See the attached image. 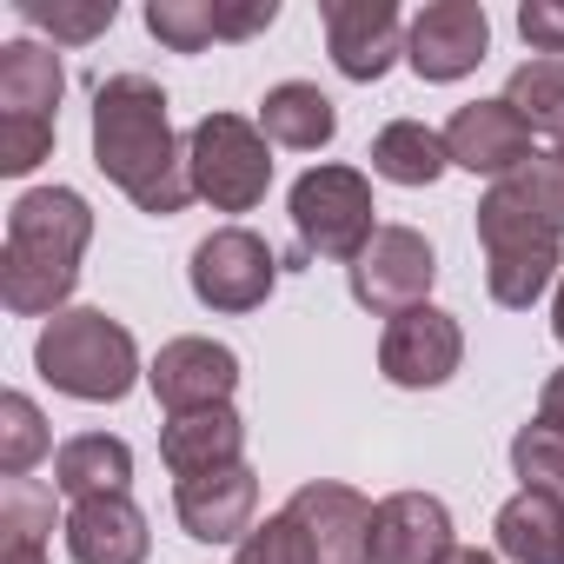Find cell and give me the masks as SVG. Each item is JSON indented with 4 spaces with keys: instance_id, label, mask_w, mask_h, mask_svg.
Listing matches in <instances>:
<instances>
[{
    "instance_id": "cell-29",
    "label": "cell",
    "mask_w": 564,
    "mask_h": 564,
    "mask_svg": "<svg viewBox=\"0 0 564 564\" xmlns=\"http://www.w3.org/2000/svg\"><path fill=\"white\" fill-rule=\"evenodd\" d=\"M511 471L524 491H564V432L531 419L511 432Z\"/></svg>"
},
{
    "instance_id": "cell-25",
    "label": "cell",
    "mask_w": 564,
    "mask_h": 564,
    "mask_svg": "<svg viewBox=\"0 0 564 564\" xmlns=\"http://www.w3.org/2000/svg\"><path fill=\"white\" fill-rule=\"evenodd\" d=\"M47 445H54V432H47V419L28 392L0 399V478H28L47 458Z\"/></svg>"
},
{
    "instance_id": "cell-13",
    "label": "cell",
    "mask_w": 564,
    "mask_h": 564,
    "mask_svg": "<svg viewBox=\"0 0 564 564\" xmlns=\"http://www.w3.org/2000/svg\"><path fill=\"white\" fill-rule=\"evenodd\" d=\"M372 511L379 505L366 491L339 485V478H313V485H300L286 498V518L306 531V544H313L319 564H366V551H372Z\"/></svg>"
},
{
    "instance_id": "cell-26",
    "label": "cell",
    "mask_w": 564,
    "mask_h": 564,
    "mask_svg": "<svg viewBox=\"0 0 564 564\" xmlns=\"http://www.w3.org/2000/svg\"><path fill=\"white\" fill-rule=\"evenodd\" d=\"M113 0H21V21L54 34V47H87L94 34L113 28Z\"/></svg>"
},
{
    "instance_id": "cell-17",
    "label": "cell",
    "mask_w": 564,
    "mask_h": 564,
    "mask_svg": "<svg viewBox=\"0 0 564 564\" xmlns=\"http://www.w3.org/2000/svg\"><path fill=\"white\" fill-rule=\"evenodd\" d=\"M160 465L186 485L206 471H232L246 465V419L232 405H206V412H180L160 425Z\"/></svg>"
},
{
    "instance_id": "cell-1",
    "label": "cell",
    "mask_w": 564,
    "mask_h": 564,
    "mask_svg": "<svg viewBox=\"0 0 564 564\" xmlns=\"http://www.w3.org/2000/svg\"><path fill=\"white\" fill-rule=\"evenodd\" d=\"M94 166L153 219H173L186 213V199H199L166 113V87L147 74H113L94 87Z\"/></svg>"
},
{
    "instance_id": "cell-30",
    "label": "cell",
    "mask_w": 564,
    "mask_h": 564,
    "mask_svg": "<svg viewBox=\"0 0 564 564\" xmlns=\"http://www.w3.org/2000/svg\"><path fill=\"white\" fill-rule=\"evenodd\" d=\"M232 564H319V557H313L306 531H300L286 511H272L265 524H252V531L239 538V557H232Z\"/></svg>"
},
{
    "instance_id": "cell-32",
    "label": "cell",
    "mask_w": 564,
    "mask_h": 564,
    "mask_svg": "<svg viewBox=\"0 0 564 564\" xmlns=\"http://www.w3.org/2000/svg\"><path fill=\"white\" fill-rule=\"evenodd\" d=\"M511 186L531 199V213H544V219L564 232V147H551V153H531V160L511 173Z\"/></svg>"
},
{
    "instance_id": "cell-33",
    "label": "cell",
    "mask_w": 564,
    "mask_h": 564,
    "mask_svg": "<svg viewBox=\"0 0 564 564\" xmlns=\"http://www.w3.org/2000/svg\"><path fill=\"white\" fill-rule=\"evenodd\" d=\"M518 34H524L531 54L564 61V0H524V8H518Z\"/></svg>"
},
{
    "instance_id": "cell-35",
    "label": "cell",
    "mask_w": 564,
    "mask_h": 564,
    "mask_svg": "<svg viewBox=\"0 0 564 564\" xmlns=\"http://www.w3.org/2000/svg\"><path fill=\"white\" fill-rule=\"evenodd\" d=\"M538 419H544V425H557V432H564V366H557V372H551V379H544V392H538Z\"/></svg>"
},
{
    "instance_id": "cell-9",
    "label": "cell",
    "mask_w": 564,
    "mask_h": 564,
    "mask_svg": "<svg viewBox=\"0 0 564 564\" xmlns=\"http://www.w3.org/2000/svg\"><path fill=\"white\" fill-rule=\"evenodd\" d=\"M465 366V326L445 306H412L379 333V372L405 392H432Z\"/></svg>"
},
{
    "instance_id": "cell-6",
    "label": "cell",
    "mask_w": 564,
    "mask_h": 564,
    "mask_svg": "<svg viewBox=\"0 0 564 564\" xmlns=\"http://www.w3.org/2000/svg\"><path fill=\"white\" fill-rule=\"evenodd\" d=\"M186 166H193V193L213 213H252L272 186V140L246 113H206L186 133Z\"/></svg>"
},
{
    "instance_id": "cell-34",
    "label": "cell",
    "mask_w": 564,
    "mask_h": 564,
    "mask_svg": "<svg viewBox=\"0 0 564 564\" xmlns=\"http://www.w3.org/2000/svg\"><path fill=\"white\" fill-rule=\"evenodd\" d=\"M213 21H219V41H252L279 21V0H213Z\"/></svg>"
},
{
    "instance_id": "cell-14",
    "label": "cell",
    "mask_w": 564,
    "mask_h": 564,
    "mask_svg": "<svg viewBox=\"0 0 564 564\" xmlns=\"http://www.w3.org/2000/svg\"><path fill=\"white\" fill-rule=\"evenodd\" d=\"M438 133H445L452 166L485 173L491 186H498V180H511V173L531 160V127L511 113V100H505V94H498V100H465Z\"/></svg>"
},
{
    "instance_id": "cell-11",
    "label": "cell",
    "mask_w": 564,
    "mask_h": 564,
    "mask_svg": "<svg viewBox=\"0 0 564 564\" xmlns=\"http://www.w3.org/2000/svg\"><path fill=\"white\" fill-rule=\"evenodd\" d=\"M147 386H153V399H160L166 419L206 412V405H232V392H239V352L219 346V339H199V333L166 339L153 352V366H147Z\"/></svg>"
},
{
    "instance_id": "cell-19",
    "label": "cell",
    "mask_w": 564,
    "mask_h": 564,
    "mask_svg": "<svg viewBox=\"0 0 564 564\" xmlns=\"http://www.w3.org/2000/svg\"><path fill=\"white\" fill-rule=\"evenodd\" d=\"M505 564H564V491H511L491 518Z\"/></svg>"
},
{
    "instance_id": "cell-23",
    "label": "cell",
    "mask_w": 564,
    "mask_h": 564,
    "mask_svg": "<svg viewBox=\"0 0 564 564\" xmlns=\"http://www.w3.org/2000/svg\"><path fill=\"white\" fill-rule=\"evenodd\" d=\"M372 173L379 180H392V186H432L445 166H452V153H445V133L438 127H425V120H386L379 133H372Z\"/></svg>"
},
{
    "instance_id": "cell-38",
    "label": "cell",
    "mask_w": 564,
    "mask_h": 564,
    "mask_svg": "<svg viewBox=\"0 0 564 564\" xmlns=\"http://www.w3.org/2000/svg\"><path fill=\"white\" fill-rule=\"evenodd\" d=\"M551 333H557V346H564V279H557V300H551Z\"/></svg>"
},
{
    "instance_id": "cell-21",
    "label": "cell",
    "mask_w": 564,
    "mask_h": 564,
    "mask_svg": "<svg viewBox=\"0 0 564 564\" xmlns=\"http://www.w3.org/2000/svg\"><path fill=\"white\" fill-rule=\"evenodd\" d=\"M61 94H67V67L47 41H8L0 47V113L54 120Z\"/></svg>"
},
{
    "instance_id": "cell-20",
    "label": "cell",
    "mask_w": 564,
    "mask_h": 564,
    "mask_svg": "<svg viewBox=\"0 0 564 564\" xmlns=\"http://www.w3.org/2000/svg\"><path fill=\"white\" fill-rule=\"evenodd\" d=\"M259 133H265L272 147L319 153V147H333V133H339V107H333V94L313 87V80H279V87H265V100H259Z\"/></svg>"
},
{
    "instance_id": "cell-7",
    "label": "cell",
    "mask_w": 564,
    "mask_h": 564,
    "mask_svg": "<svg viewBox=\"0 0 564 564\" xmlns=\"http://www.w3.org/2000/svg\"><path fill=\"white\" fill-rule=\"evenodd\" d=\"M193 300L206 313H259L279 286V252L252 232V226H213L193 246Z\"/></svg>"
},
{
    "instance_id": "cell-5",
    "label": "cell",
    "mask_w": 564,
    "mask_h": 564,
    "mask_svg": "<svg viewBox=\"0 0 564 564\" xmlns=\"http://www.w3.org/2000/svg\"><path fill=\"white\" fill-rule=\"evenodd\" d=\"M286 213H293V232H300V259H339L352 265L372 232H379V206H372V180L359 166H339V160H319L293 180L286 193Z\"/></svg>"
},
{
    "instance_id": "cell-2",
    "label": "cell",
    "mask_w": 564,
    "mask_h": 564,
    "mask_svg": "<svg viewBox=\"0 0 564 564\" xmlns=\"http://www.w3.org/2000/svg\"><path fill=\"white\" fill-rule=\"evenodd\" d=\"M94 239V206L74 186H34L8 206V246H0V300L21 319L67 313L80 286V259Z\"/></svg>"
},
{
    "instance_id": "cell-24",
    "label": "cell",
    "mask_w": 564,
    "mask_h": 564,
    "mask_svg": "<svg viewBox=\"0 0 564 564\" xmlns=\"http://www.w3.org/2000/svg\"><path fill=\"white\" fill-rule=\"evenodd\" d=\"M505 100H511V113H518L531 133H544V140L564 147V61H544V54H538V61L511 67Z\"/></svg>"
},
{
    "instance_id": "cell-15",
    "label": "cell",
    "mask_w": 564,
    "mask_h": 564,
    "mask_svg": "<svg viewBox=\"0 0 564 564\" xmlns=\"http://www.w3.org/2000/svg\"><path fill=\"white\" fill-rule=\"evenodd\" d=\"M452 511L432 491H392L372 511V551L366 564H452Z\"/></svg>"
},
{
    "instance_id": "cell-10",
    "label": "cell",
    "mask_w": 564,
    "mask_h": 564,
    "mask_svg": "<svg viewBox=\"0 0 564 564\" xmlns=\"http://www.w3.org/2000/svg\"><path fill=\"white\" fill-rule=\"evenodd\" d=\"M485 54H491V21H485L478 0H432L405 28V67L432 87L465 80Z\"/></svg>"
},
{
    "instance_id": "cell-3",
    "label": "cell",
    "mask_w": 564,
    "mask_h": 564,
    "mask_svg": "<svg viewBox=\"0 0 564 564\" xmlns=\"http://www.w3.org/2000/svg\"><path fill=\"white\" fill-rule=\"evenodd\" d=\"M34 372L80 405H120L147 372H140V346L120 319H107L100 306H67L41 326L34 339Z\"/></svg>"
},
{
    "instance_id": "cell-16",
    "label": "cell",
    "mask_w": 564,
    "mask_h": 564,
    "mask_svg": "<svg viewBox=\"0 0 564 564\" xmlns=\"http://www.w3.org/2000/svg\"><path fill=\"white\" fill-rule=\"evenodd\" d=\"M173 518H180V531L193 544H239L259 524V478H252V465L173 485Z\"/></svg>"
},
{
    "instance_id": "cell-27",
    "label": "cell",
    "mask_w": 564,
    "mask_h": 564,
    "mask_svg": "<svg viewBox=\"0 0 564 564\" xmlns=\"http://www.w3.org/2000/svg\"><path fill=\"white\" fill-rule=\"evenodd\" d=\"M147 34H153L166 54H206V47L219 41L213 0H147Z\"/></svg>"
},
{
    "instance_id": "cell-31",
    "label": "cell",
    "mask_w": 564,
    "mask_h": 564,
    "mask_svg": "<svg viewBox=\"0 0 564 564\" xmlns=\"http://www.w3.org/2000/svg\"><path fill=\"white\" fill-rule=\"evenodd\" d=\"M54 153V120H28V113H0V173L21 180Z\"/></svg>"
},
{
    "instance_id": "cell-18",
    "label": "cell",
    "mask_w": 564,
    "mask_h": 564,
    "mask_svg": "<svg viewBox=\"0 0 564 564\" xmlns=\"http://www.w3.org/2000/svg\"><path fill=\"white\" fill-rule=\"evenodd\" d=\"M153 551V531H147V511L113 491V498H80L67 511V557L74 564H147Z\"/></svg>"
},
{
    "instance_id": "cell-36",
    "label": "cell",
    "mask_w": 564,
    "mask_h": 564,
    "mask_svg": "<svg viewBox=\"0 0 564 564\" xmlns=\"http://www.w3.org/2000/svg\"><path fill=\"white\" fill-rule=\"evenodd\" d=\"M0 564H54L47 544H0Z\"/></svg>"
},
{
    "instance_id": "cell-37",
    "label": "cell",
    "mask_w": 564,
    "mask_h": 564,
    "mask_svg": "<svg viewBox=\"0 0 564 564\" xmlns=\"http://www.w3.org/2000/svg\"><path fill=\"white\" fill-rule=\"evenodd\" d=\"M452 564H498V557H491V551H478V544H458V551H452Z\"/></svg>"
},
{
    "instance_id": "cell-4",
    "label": "cell",
    "mask_w": 564,
    "mask_h": 564,
    "mask_svg": "<svg viewBox=\"0 0 564 564\" xmlns=\"http://www.w3.org/2000/svg\"><path fill=\"white\" fill-rule=\"evenodd\" d=\"M478 246H485V293L505 313H531L557 279H564V232L531 213V199L498 180L478 199Z\"/></svg>"
},
{
    "instance_id": "cell-8",
    "label": "cell",
    "mask_w": 564,
    "mask_h": 564,
    "mask_svg": "<svg viewBox=\"0 0 564 564\" xmlns=\"http://www.w3.org/2000/svg\"><path fill=\"white\" fill-rule=\"evenodd\" d=\"M352 279V300L379 319H399L412 306H432V286H438V252L425 232L412 226H379L372 246L346 265Z\"/></svg>"
},
{
    "instance_id": "cell-28",
    "label": "cell",
    "mask_w": 564,
    "mask_h": 564,
    "mask_svg": "<svg viewBox=\"0 0 564 564\" xmlns=\"http://www.w3.org/2000/svg\"><path fill=\"white\" fill-rule=\"evenodd\" d=\"M54 491L61 485H41V478H0V531H8V544H47Z\"/></svg>"
},
{
    "instance_id": "cell-12",
    "label": "cell",
    "mask_w": 564,
    "mask_h": 564,
    "mask_svg": "<svg viewBox=\"0 0 564 564\" xmlns=\"http://www.w3.org/2000/svg\"><path fill=\"white\" fill-rule=\"evenodd\" d=\"M326 54L346 80L372 87L392 74V61H405V21L392 0H326Z\"/></svg>"
},
{
    "instance_id": "cell-22",
    "label": "cell",
    "mask_w": 564,
    "mask_h": 564,
    "mask_svg": "<svg viewBox=\"0 0 564 564\" xmlns=\"http://www.w3.org/2000/svg\"><path fill=\"white\" fill-rule=\"evenodd\" d=\"M54 485L80 505V498H113L133 485V445L113 432H80L54 452Z\"/></svg>"
}]
</instances>
